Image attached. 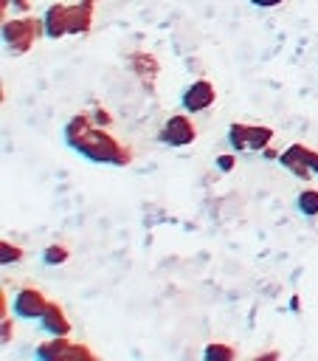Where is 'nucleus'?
<instances>
[{
  "label": "nucleus",
  "instance_id": "f257e3e1",
  "mask_svg": "<svg viewBox=\"0 0 318 361\" xmlns=\"http://www.w3.org/2000/svg\"><path fill=\"white\" fill-rule=\"evenodd\" d=\"M73 152H79L82 158L93 161V164H113V166H127L132 161V149L127 144H121L115 135H110L107 127L90 124L73 144Z\"/></svg>",
  "mask_w": 318,
  "mask_h": 361
},
{
  "label": "nucleus",
  "instance_id": "f03ea898",
  "mask_svg": "<svg viewBox=\"0 0 318 361\" xmlns=\"http://www.w3.org/2000/svg\"><path fill=\"white\" fill-rule=\"evenodd\" d=\"M45 34L42 20L37 17H20V20H3V42L11 56H23L34 48V42Z\"/></svg>",
  "mask_w": 318,
  "mask_h": 361
},
{
  "label": "nucleus",
  "instance_id": "7ed1b4c3",
  "mask_svg": "<svg viewBox=\"0 0 318 361\" xmlns=\"http://www.w3.org/2000/svg\"><path fill=\"white\" fill-rule=\"evenodd\" d=\"M270 141H273V127L245 124V121H234L228 127V144L236 152H262L265 147H270Z\"/></svg>",
  "mask_w": 318,
  "mask_h": 361
},
{
  "label": "nucleus",
  "instance_id": "20e7f679",
  "mask_svg": "<svg viewBox=\"0 0 318 361\" xmlns=\"http://www.w3.org/2000/svg\"><path fill=\"white\" fill-rule=\"evenodd\" d=\"M37 358H42V361H96L90 347L76 344L68 336H53L51 341H42L37 347Z\"/></svg>",
  "mask_w": 318,
  "mask_h": 361
},
{
  "label": "nucleus",
  "instance_id": "39448f33",
  "mask_svg": "<svg viewBox=\"0 0 318 361\" xmlns=\"http://www.w3.org/2000/svg\"><path fill=\"white\" fill-rule=\"evenodd\" d=\"M194 138H197V127L189 118V113L169 116L163 121L160 133H158V141L160 144H169V147H189V144H194Z\"/></svg>",
  "mask_w": 318,
  "mask_h": 361
},
{
  "label": "nucleus",
  "instance_id": "423d86ee",
  "mask_svg": "<svg viewBox=\"0 0 318 361\" xmlns=\"http://www.w3.org/2000/svg\"><path fill=\"white\" fill-rule=\"evenodd\" d=\"M48 296L39 290V288H34V285H25V288H20L17 293H14V299H11V313L14 316H20V319H42V313H45V307H48Z\"/></svg>",
  "mask_w": 318,
  "mask_h": 361
},
{
  "label": "nucleus",
  "instance_id": "0eeeda50",
  "mask_svg": "<svg viewBox=\"0 0 318 361\" xmlns=\"http://www.w3.org/2000/svg\"><path fill=\"white\" fill-rule=\"evenodd\" d=\"M214 102H217V90H214V85H211L208 79H194V82L183 90V96H180V107H183L186 113H203V110H208Z\"/></svg>",
  "mask_w": 318,
  "mask_h": 361
},
{
  "label": "nucleus",
  "instance_id": "6e6552de",
  "mask_svg": "<svg viewBox=\"0 0 318 361\" xmlns=\"http://www.w3.org/2000/svg\"><path fill=\"white\" fill-rule=\"evenodd\" d=\"M127 65L132 68V73H135L149 90L155 87V79H158L160 65H158V59H155L149 51H132V54L127 56Z\"/></svg>",
  "mask_w": 318,
  "mask_h": 361
},
{
  "label": "nucleus",
  "instance_id": "1a4fd4ad",
  "mask_svg": "<svg viewBox=\"0 0 318 361\" xmlns=\"http://www.w3.org/2000/svg\"><path fill=\"white\" fill-rule=\"evenodd\" d=\"M304 149H307V147L295 141V144H290L284 152H279V158H276V161H279L290 175H295L298 180H310V178H312V172H310V166H307Z\"/></svg>",
  "mask_w": 318,
  "mask_h": 361
},
{
  "label": "nucleus",
  "instance_id": "9d476101",
  "mask_svg": "<svg viewBox=\"0 0 318 361\" xmlns=\"http://www.w3.org/2000/svg\"><path fill=\"white\" fill-rule=\"evenodd\" d=\"M93 25V3L90 0H76L68 6V34L82 37Z\"/></svg>",
  "mask_w": 318,
  "mask_h": 361
},
{
  "label": "nucleus",
  "instance_id": "9b49d317",
  "mask_svg": "<svg viewBox=\"0 0 318 361\" xmlns=\"http://www.w3.org/2000/svg\"><path fill=\"white\" fill-rule=\"evenodd\" d=\"M42 25H45L48 39H62L68 34V6L65 3H51L42 14Z\"/></svg>",
  "mask_w": 318,
  "mask_h": 361
},
{
  "label": "nucleus",
  "instance_id": "f8f14e48",
  "mask_svg": "<svg viewBox=\"0 0 318 361\" xmlns=\"http://www.w3.org/2000/svg\"><path fill=\"white\" fill-rule=\"evenodd\" d=\"M39 324H42V330L48 336H70V319L65 316V310H62L59 302H48Z\"/></svg>",
  "mask_w": 318,
  "mask_h": 361
},
{
  "label": "nucleus",
  "instance_id": "ddd939ff",
  "mask_svg": "<svg viewBox=\"0 0 318 361\" xmlns=\"http://www.w3.org/2000/svg\"><path fill=\"white\" fill-rule=\"evenodd\" d=\"M90 124H93V116H90V113H76V116H70V118H68V124H65V130H62L65 144L70 147V144H73V141H76V138H79Z\"/></svg>",
  "mask_w": 318,
  "mask_h": 361
},
{
  "label": "nucleus",
  "instance_id": "4468645a",
  "mask_svg": "<svg viewBox=\"0 0 318 361\" xmlns=\"http://www.w3.org/2000/svg\"><path fill=\"white\" fill-rule=\"evenodd\" d=\"M295 209L304 217H318V189H301L295 197Z\"/></svg>",
  "mask_w": 318,
  "mask_h": 361
},
{
  "label": "nucleus",
  "instance_id": "2eb2a0df",
  "mask_svg": "<svg viewBox=\"0 0 318 361\" xmlns=\"http://www.w3.org/2000/svg\"><path fill=\"white\" fill-rule=\"evenodd\" d=\"M234 355H236V350L231 344H222V341H214V344H208L203 350L205 361H234Z\"/></svg>",
  "mask_w": 318,
  "mask_h": 361
},
{
  "label": "nucleus",
  "instance_id": "dca6fc26",
  "mask_svg": "<svg viewBox=\"0 0 318 361\" xmlns=\"http://www.w3.org/2000/svg\"><path fill=\"white\" fill-rule=\"evenodd\" d=\"M68 259H70V248L62 245V243H53V245H48L42 251V262L45 265H65Z\"/></svg>",
  "mask_w": 318,
  "mask_h": 361
},
{
  "label": "nucleus",
  "instance_id": "f3484780",
  "mask_svg": "<svg viewBox=\"0 0 318 361\" xmlns=\"http://www.w3.org/2000/svg\"><path fill=\"white\" fill-rule=\"evenodd\" d=\"M23 248L20 245H14V243H8V240H3L0 243V265L3 268H8V265H17L20 259H23Z\"/></svg>",
  "mask_w": 318,
  "mask_h": 361
},
{
  "label": "nucleus",
  "instance_id": "a211bd4d",
  "mask_svg": "<svg viewBox=\"0 0 318 361\" xmlns=\"http://www.w3.org/2000/svg\"><path fill=\"white\" fill-rule=\"evenodd\" d=\"M217 166H220L222 172H231V169L236 166V158H234L231 152H222V155H217Z\"/></svg>",
  "mask_w": 318,
  "mask_h": 361
},
{
  "label": "nucleus",
  "instance_id": "6ab92c4d",
  "mask_svg": "<svg viewBox=\"0 0 318 361\" xmlns=\"http://www.w3.org/2000/svg\"><path fill=\"white\" fill-rule=\"evenodd\" d=\"M11 336H14V327H11V319H8V316H3V319H0V341L6 344V341H11Z\"/></svg>",
  "mask_w": 318,
  "mask_h": 361
},
{
  "label": "nucleus",
  "instance_id": "aec40b11",
  "mask_svg": "<svg viewBox=\"0 0 318 361\" xmlns=\"http://www.w3.org/2000/svg\"><path fill=\"white\" fill-rule=\"evenodd\" d=\"M304 155H307V166H310V172L318 178V149L307 147V149H304Z\"/></svg>",
  "mask_w": 318,
  "mask_h": 361
},
{
  "label": "nucleus",
  "instance_id": "412c9836",
  "mask_svg": "<svg viewBox=\"0 0 318 361\" xmlns=\"http://www.w3.org/2000/svg\"><path fill=\"white\" fill-rule=\"evenodd\" d=\"M93 121H96L98 127H110V121H113V118H110V113H107V110H101V107H98V110L93 113Z\"/></svg>",
  "mask_w": 318,
  "mask_h": 361
},
{
  "label": "nucleus",
  "instance_id": "4be33fe9",
  "mask_svg": "<svg viewBox=\"0 0 318 361\" xmlns=\"http://www.w3.org/2000/svg\"><path fill=\"white\" fill-rule=\"evenodd\" d=\"M256 8H276V6H281L284 0H250Z\"/></svg>",
  "mask_w": 318,
  "mask_h": 361
},
{
  "label": "nucleus",
  "instance_id": "5701e85b",
  "mask_svg": "<svg viewBox=\"0 0 318 361\" xmlns=\"http://www.w3.org/2000/svg\"><path fill=\"white\" fill-rule=\"evenodd\" d=\"M11 6L20 8V11H31V3L28 0H11Z\"/></svg>",
  "mask_w": 318,
  "mask_h": 361
},
{
  "label": "nucleus",
  "instance_id": "b1692460",
  "mask_svg": "<svg viewBox=\"0 0 318 361\" xmlns=\"http://www.w3.org/2000/svg\"><path fill=\"white\" fill-rule=\"evenodd\" d=\"M265 358H279V353L270 350V353H259V355H256V361H265Z\"/></svg>",
  "mask_w": 318,
  "mask_h": 361
}]
</instances>
